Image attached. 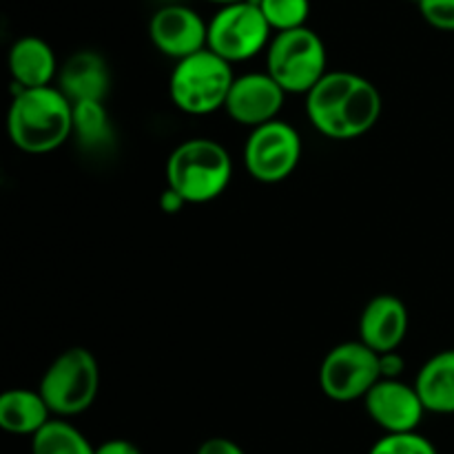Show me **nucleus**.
Here are the masks:
<instances>
[{"mask_svg":"<svg viewBox=\"0 0 454 454\" xmlns=\"http://www.w3.org/2000/svg\"><path fill=\"white\" fill-rule=\"evenodd\" d=\"M381 93L353 71H328L306 96V115L315 131L331 140L366 136L381 115Z\"/></svg>","mask_w":454,"mask_h":454,"instance_id":"obj_1","label":"nucleus"},{"mask_svg":"<svg viewBox=\"0 0 454 454\" xmlns=\"http://www.w3.org/2000/svg\"><path fill=\"white\" fill-rule=\"evenodd\" d=\"M7 133L12 145L25 153H51L74 136V105L53 84L40 89H13Z\"/></svg>","mask_w":454,"mask_h":454,"instance_id":"obj_2","label":"nucleus"},{"mask_svg":"<svg viewBox=\"0 0 454 454\" xmlns=\"http://www.w3.org/2000/svg\"><path fill=\"white\" fill-rule=\"evenodd\" d=\"M233 177V160L220 142L191 137L177 145L167 160V186L186 204H207L220 198Z\"/></svg>","mask_w":454,"mask_h":454,"instance_id":"obj_3","label":"nucleus"},{"mask_svg":"<svg viewBox=\"0 0 454 454\" xmlns=\"http://www.w3.org/2000/svg\"><path fill=\"white\" fill-rule=\"evenodd\" d=\"M38 390L58 419L82 415L93 406L100 390L98 359L82 346L62 350L44 371Z\"/></svg>","mask_w":454,"mask_h":454,"instance_id":"obj_4","label":"nucleus"},{"mask_svg":"<svg viewBox=\"0 0 454 454\" xmlns=\"http://www.w3.org/2000/svg\"><path fill=\"white\" fill-rule=\"evenodd\" d=\"M235 78L233 65L211 49L176 62L168 78V96L180 111L189 115H208L224 109Z\"/></svg>","mask_w":454,"mask_h":454,"instance_id":"obj_5","label":"nucleus"},{"mask_svg":"<svg viewBox=\"0 0 454 454\" xmlns=\"http://www.w3.org/2000/svg\"><path fill=\"white\" fill-rule=\"evenodd\" d=\"M326 44L310 27L275 34L266 49V74L288 93H304L328 74Z\"/></svg>","mask_w":454,"mask_h":454,"instance_id":"obj_6","label":"nucleus"},{"mask_svg":"<svg viewBox=\"0 0 454 454\" xmlns=\"http://www.w3.org/2000/svg\"><path fill=\"white\" fill-rule=\"evenodd\" d=\"M273 29L255 0L220 7L208 20V49L226 62H244L269 49Z\"/></svg>","mask_w":454,"mask_h":454,"instance_id":"obj_7","label":"nucleus"},{"mask_svg":"<svg viewBox=\"0 0 454 454\" xmlns=\"http://www.w3.org/2000/svg\"><path fill=\"white\" fill-rule=\"evenodd\" d=\"M381 380L380 355L364 341H344L328 350L319 366V386L333 402L364 399Z\"/></svg>","mask_w":454,"mask_h":454,"instance_id":"obj_8","label":"nucleus"},{"mask_svg":"<svg viewBox=\"0 0 454 454\" xmlns=\"http://www.w3.org/2000/svg\"><path fill=\"white\" fill-rule=\"evenodd\" d=\"M301 160V137L293 124L273 120L251 129L244 145V164L253 180L262 184L284 182Z\"/></svg>","mask_w":454,"mask_h":454,"instance_id":"obj_9","label":"nucleus"},{"mask_svg":"<svg viewBox=\"0 0 454 454\" xmlns=\"http://www.w3.org/2000/svg\"><path fill=\"white\" fill-rule=\"evenodd\" d=\"M153 47L176 62L208 49V22L186 4H162L149 20Z\"/></svg>","mask_w":454,"mask_h":454,"instance_id":"obj_10","label":"nucleus"},{"mask_svg":"<svg viewBox=\"0 0 454 454\" xmlns=\"http://www.w3.org/2000/svg\"><path fill=\"white\" fill-rule=\"evenodd\" d=\"M364 408L386 434L417 433L426 415L415 384H406L402 380L377 381L364 397Z\"/></svg>","mask_w":454,"mask_h":454,"instance_id":"obj_11","label":"nucleus"},{"mask_svg":"<svg viewBox=\"0 0 454 454\" xmlns=\"http://www.w3.org/2000/svg\"><path fill=\"white\" fill-rule=\"evenodd\" d=\"M286 91L270 78L269 74H244L238 75L226 98L224 111L238 124L257 129L279 120Z\"/></svg>","mask_w":454,"mask_h":454,"instance_id":"obj_12","label":"nucleus"},{"mask_svg":"<svg viewBox=\"0 0 454 454\" xmlns=\"http://www.w3.org/2000/svg\"><path fill=\"white\" fill-rule=\"evenodd\" d=\"M408 309L397 295H375L359 317V341L377 355L395 353L408 335Z\"/></svg>","mask_w":454,"mask_h":454,"instance_id":"obj_13","label":"nucleus"},{"mask_svg":"<svg viewBox=\"0 0 454 454\" xmlns=\"http://www.w3.org/2000/svg\"><path fill=\"white\" fill-rule=\"evenodd\" d=\"M58 89L71 100L78 102H105L111 91V69L105 56L91 49L75 51L62 62L58 71Z\"/></svg>","mask_w":454,"mask_h":454,"instance_id":"obj_14","label":"nucleus"},{"mask_svg":"<svg viewBox=\"0 0 454 454\" xmlns=\"http://www.w3.org/2000/svg\"><path fill=\"white\" fill-rule=\"evenodd\" d=\"M7 65L16 89L51 87L60 71L53 47L38 35L18 38L9 49Z\"/></svg>","mask_w":454,"mask_h":454,"instance_id":"obj_15","label":"nucleus"},{"mask_svg":"<svg viewBox=\"0 0 454 454\" xmlns=\"http://www.w3.org/2000/svg\"><path fill=\"white\" fill-rule=\"evenodd\" d=\"M53 419L40 390L12 388L0 395V428L9 434L34 437Z\"/></svg>","mask_w":454,"mask_h":454,"instance_id":"obj_16","label":"nucleus"},{"mask_svg":"<svg viewBox=\"0 0 454 454\" xmlns=\"http://www.w3.org/2000/svg\"><path fill=\"white\" fill-rule=\"evenodd\" d=\"M426 412L454 415V348L433 355L415 377Z\"/></svg>","mask_w":454,"mask_h":454,"instance_id":"obj_17","label":"nucleus"},{"mask_svg":"<svg viewBox=\"0 0 454 454\" xmlns=\"http://www.w3.org/2000/svg\"><path fill=\"white\" fill-rule=\"evenodd\" d=\"M74 136L84 151H106L114 146L115 133L105 102L74 105Z\"/></svg>","mask_w":454,"mask_h":454,"instance_id":"obj_18","label":"nucleus"},{"mask_svg":"<svg viewBox=\"0 0 454 454\" xmlns=\"http://www.w3.org/2000/svg\"><path fill=\"white\" fill-rule=\"evenodd\" d=\"M31 454H96V448L75 426L53 417L31 437Z\"/></svg>","mask_w":454,"mask_h":454,"instance_id":"obj_19","label":"nucleus"},{"mask_svg":"<svg viewBox=\"0 0 454 454\" xmlns=\"http://www.w3.org/2000/svg\"><path fill=\"white\" fill-rule=\"evenodd\" d=\"M266 22L275 34L306 27L310 16V0H255Z\"/></svg>","mask_w":454,"mask_h":454,"instance_id":"obj_20","label":"nucleus"},{"mask_svg":"<svg viewBox=\"0 0 454 454\" xmlns=\"http://www.w3.org/2000/svg\"><path fill=\"white\" fill-rule=\"evenodd\" d=\"M368 454H439L428 437L419 433L384 434L372 443Z\"/></svg>","mask_w":454,"mask_h":454,"instance_id":"obj_21","label":"nucleus"},{"mask_svg":"<svg viewBox=\"0 0 454 454\" xmlns=\"http://www.w3.org/2000/svg\"><path fill=\"white\" fill-rule=\"evenodd\" d=\"M421 18L439 31H454V0H419Z\"/></svg>","mask_w":454,"mask_h":454,"instance_id":"obj_22","label":"nucleus"},{"mask_svg":"<svg viewBox=\"0 0 454 454\" xmlns=\"http://www.w3.org/2000/svg\"><path fill=\"white\" fill-rule=\"evenodd\" d=\"M195 454H247L235 442L226 437H211L198 448Z\"/></svg>","mask_w":454,"mask_h":454,"instance_id":"obj_23","label":"nucleus"},{"mask_svg":"<svg viewBox=\"0 0 454 454\" xmlns=\"http://www.w3.org/2000/svg\"><path fill=\"white\" fill-rule=\"evenodd\" d=\"M380 368H381V380H399L403 372V357L395 350V353L380 355Z\"/></svg>","mask_w":454,"mask_h":454,"instance_id":"obj_24","label":"nucleus"},{"mask_svg":"<svg viewBox=\"0 0 454 454\" xmlns=\"http://www.w3.org/2000/svg\"><path fill=\"white\" fill-rule=\"evenodd\" d=\"M96 454H142V450L129 439H109L96 448Z\"/></svg>","mask_w":454,"mask_h":454,"instance_id":"obj_25","label":"nucleus"},{"mask_svg":"<svg viewBox=\"0 0 454 454\" xmlns=\"http://www.w3.org/2000/svg\"><path fill=\"white\" fill-rule=\"evenodd\" d=\"M186 207L184 198L182 195H177L173 189H164L162 195H160V208H162L164 213H168V215H173V213H180L182 208Z\"/></svg>","mask_w":454,"mask_h":454,"instance_id":"obj_26","label":"nucleus"},{"mask_svg":"<svg viewBox=\"0 0 454 454\" xmlns=\"http://www.w3.org/2000/svg\"><path fill=\"white\" fill-rule=\"evenodd\" d=\"M207 3L220 4V7H226V4H235V3H247V0H207Z\"/></svg>","mask_w":454,"mask_h":454,"instance_id":"obj_27","label":"nucleus"},{"mask_svg":"<svg viewBox=\"0 0 454 454\" xmlns=\"http://www.w3.org/2000/svg\"><path fill=\"white\" fill-rule=\"evenodd\" d=\"M177 0H164V4H176Z\"/></svg>","mask_w":454,"mask_h":454,"instance_id":"obj_28","label":"nucleus"},{"mask_svg":"<svg viewBox=\"0 0 454 454\" xmlns=\"http://www.w3.org/2000/svg\"><path fill=\"white\" fill-rule=\"evenodd\" d=\"M412 3H419V0H412Z\"/></svg>","mask_w":454,"mask_h":454,"instance_id":"obj_29","label":"nucleus"}]
</instances>
